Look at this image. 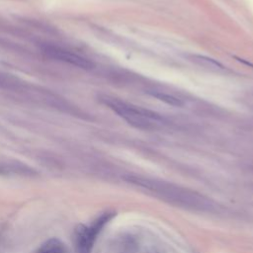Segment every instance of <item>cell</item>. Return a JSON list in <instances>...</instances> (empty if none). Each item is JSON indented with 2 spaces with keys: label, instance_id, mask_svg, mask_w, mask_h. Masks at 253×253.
<instances>
[{
  "label": "cell",
  "instance_id": "obj_8",
  "mask_svg": "<svg viewBox=\"0 0 253 253\" xmlns=\"http://www.w3.org/2000/svg\"><path fill=\"white\" fill-rule=\"evenodd\" d=\"M116 215L115 211H105L101 215H99L89 226L91 232L97 237L100 231L104 228V226Z\"/></svg>",
  "mask_w": 253,
  "mask_h": 253
},
{
  "label": "cell",
  "instance_id": "obj_5",
  "mask_svg": "<svg viewBox=\"0 0 253 253\" xmlns=\"http://www.w3.org/2000/svg\"><path fill=\"white\" fill-rule=\"evenodd\" d=\"M188 59L192 62H194L195 64L202 66L204 68L210 69V70H214V71H218V70H224L225 66L219 62L218 60L206 56V55H202V54H197V53H192L188 55Z\"/></svg>",
  "mask_w": 253,
  "mask_h": 253
},
{
  "label": "cell",
  "instance_id": "obj_1",
  "mask_svg": "<svg viewBox=\"0 0 253 253\" xmlns=\"http://www.w3.org/2000/svg\"><path fill=\"white\" fill-rule=\"evenodd\" d=\"M139 188H143L160 199L179 207L200 211H214L215 204L207 197L189 189L176 186L174 184L152 179L139 175H126L124 178Z\"/></svg>",
  "mask_w": 253,
  "mask_h": 253
},
{
  "label": "cell",
  "instance_id": "obj_9",
  "mask_svg": "<svg viewBox=\"0 0 253 253\" xmlns=\"http://www.w3.org/2000/svg\"><path fill=\"white\" fill-rule=\"evenodd\" d=\"M0 171L4 172V173H8V172H13V173H19V174H32L33 173V169L29 168L26 165H15V164H8L5 166H0Z\"/></svg>",
  "mask_w": 253,
  "mask_h": 253
},
{
  "label": "cell",
  "instance_id": "obj_4",
  "mask_svg": "<svg viewBox=\"0 0 253 253\" xmlns=\"http://www.w3.org/2000/svg\"><path fill=\"white\" fill-rule=\"evenodd\" d=\"M96 236L91 232L89 226L79 224L74 232V244L76 253H91Z\"/></svg>",
  "mask_w": 253,
  "mask_h": 253
},
{
  "label": "cell",
  "instance_id": "obj_2",
  "mask_svg": "<svg viewBox=\"0 0 253 253\" xmlns=\"http://www.w3.org/2000/svg\"><path fill=\"white\" fill-rule=\"evenodd\" d=\"M101 101L128 125L136 128L150 129L154 127L153 123L161 122L163 120V118L157 113L142 107L128 104L117 98L103 96Z\"/></svg>",
  "mask_w": 253,
  "mask_h": 253
},
{
  "label": "cell",
  "instance_id": "obj_10",
  "mask_svg": "<svg viewBox=\"0 0 253 253\" xmlns=\"http://www.w3.org/2000/svg\"><path fill=\"white\" fill-rule=\"evenodd\" d=\"M14 85H16V81L14 79L0 73V87L12 88Z\"/></svg>",
  "mask_w": 253,
  "mask_h": 253
},
{
  "label": "cell",
  "instance_id": "obj_3",
  "mask_svg": "<svg viewBox=\"0 0 253 253\" xmlns=\"http://www.w3.org/2000/svg\"><path fill=\"white\" fill-rule=\"evenodd\" d=\"M42 50L47 57L68 63L70 65H74L83 69H90L93 67V62L88 58L57 45L44 44L42 46Z\"/></svg>",
  "mask_w": 253,
  "mask_h": 253
},
{
  "label": "cell",
  "instance_id": "obj_6",
  "mask_svg": "<svg viewBox=\"0 0 253 253\" xmlns=\"http://www.w3.org/2000/svg\"><path fill=\"white\" fill-rule=\"evenodd\" d=\"M148 95H150L151 97L169 105V106H172V107H182L184 105L183 101L181 99H179L178 97L170 94V93H166V92H163V91H159V90H147L146 91Z\"/></svg>",
  "mask_w": 253,
  "mask_h": 253
},
{
  "label": "cell",
  "instance_id": "obj_7",
  "mask_svg": "<svg viewBox=\"0 0 253 253\" xmlns=\"http://www.w3.org/2000/svg\"><path fill=\"white\" fill-rule=\"evenodd\" d=\"M36 253H67V248L59 239L51 238L44 242Z\"/></svg>",
  "mask_w": 253,
  "mask_h": 253
}]
</instances>
